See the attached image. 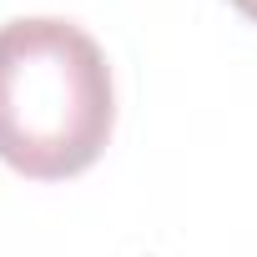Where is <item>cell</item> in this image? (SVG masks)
Returning <instances> with one entry per match:
<instances>
[{
  "mask_svg": "<svg viewBox=\"0 0 257 257\" xmlns=\"http://www.w3.org/2000/svg\"><path fill=\"white\" fill-rule=\"evenodd\" d=\"M116 126L106 51L61 16L0 26V162L36 182L86 172Z\"/></svg>",
  "mask_w": 257,
  "mask_h": 257,
  "instance_id": "6da1fadb",
  "label": "cell"
},
{
  "mask_svg": "<svg viewBox=\"0 0 257 257\" xmlns=\"http://www.w3.org/2000/svg\"><path fill=\"white\" fill-rule=\"evenodd\" d=\"M232 6H237V11L247 16V21H257V0H232Z\"/></svg>",
  "mask_w": 257,
  "mask_h": 257,
  "instance_id": "7a4b0ae2",
  "label": "cell"
}]
</instances>
